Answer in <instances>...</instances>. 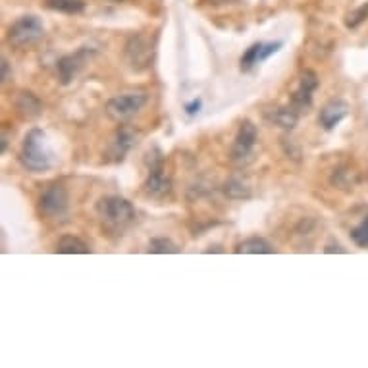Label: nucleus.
<instances>
[{
	"label": "nucleus",
	"mask_w": 368,
	"mask_h": 368,
	"mask_svg": "<svg viewBox=\"0 0 368 368\" xmlns=\"http://www.w3.org/2000/svg\"><path fill=\"white\" fill-rule=\"evenodd\" d=\"M282 46H284L282 41H276V43H262V46H260V62H265V60L270 58L272 54L280 52Z\"/></svg>",
	"instance_id": "nucleus-23"
},
{
	"label": "nucleus",
	"mask_w": 368,
	"mask_h": 368,
	"mask_svg": "<svg viewBox=\"0 0 368 368\" xmlns=\"http://www.w3.org/2000/svg\"><path fill=\"white\" fill-rule=\"evenodd\" d=\"M45 6L54 12L78 16V14H83L85 2L83 0H45Z\"/></svg>",
	"instance_id": "nucleus-17"
},
{
	"label": "nucleus",
	"mask_w": 368,
	"mask_h": 368,
	"mask_svg": "<svg viewBox=\"0 0 368 368\" xmlns=\"http://www.w3.org/2000/svg\"><path fill=\"white\" fill-rule=\"evenodd\" d=\"M367 18H368V4H362L361 8H357V10L347 14V18H345V26H347L349 29H355V27L361 26L362 21L367 20Z\"/></svg>",
	"instance_id": "nucleus-22"
},
{
	"label": "nucleus",
	"mask_w": 368,
	"mask_h": 368,
	"mask_svg": "<svg viewBox=\"0 0 368 368\" xmlns=\"http://www.w3.org/2000/svg\"><path fill=\"white\" fill-rule=\"evenodd\" d=\"M349 104L342 98H336V101H329L328 104H324L322 110H320V116H318V122L322 126L324 130H334L339 123L349 116Z\"/></svg>",
	"instance_id": "nucleus-11"
},
{
	"label": "nucleus",
	"mask_w": 368,
	"mask_h": 368,
	"mask_svg": "<svg viewBox=\"0 0 368 368\" xmlns=\"http://www.w3.org/2000/svg\"><path fill=\"white\" fill-rule=\"evenodd\" d=\"M21 166L33 174H43L48 172L54 164V153L51 149L48 137L39 128H33L21 143L20 150Z\"/></svg>",
	"instance_id": "nucleus-1"
},
{
	"label": "nucleus",
	"mask_w": 368,
	"mask_h": 368,
	"mask_svg": "<svg viewBox=\"0 0 368 368\" xmlns=\"http://www.w3.org/2000/svg\"><path fill=\"white\" fill-rule=\"evenodd\" d=\"M224 193H226V197H230V199H249V197H251V188H249V183H247L245 180H241V178H232V180L226 181Z\"/></svg>",
	"instance_id": "nucleus-18"
},
{
	"label": "nucleus",
	"mask_w": 368,
	"mask_h": 368,
	"mask_svg": "<svg viewBox=\"0 0 368 368\" xmlns=\"http://www.w3.org/2000/svg\"><path fill=\"white\" fill-rule=\"evenodd\" d=\"M110 2H123V0H110Z\"/></svg>",
	"instance_id": "nucleus-28"
},
{
	"label": "nucleus",
	"mask_w": 368,
	"mask_h": 368,
	"mask_svg": "<svg viewBox=\"0 0 368 368\" xmlns=\"http://www.w3.org/2000/svg\"><path fill=\"white\" fill-rule=\"evenodd\" d=\"M39 208L41 213L45 216H51V218H62L68 214V208H70V197H68V191H66L64 185H51L46 188L39 197Z\"/></svg>",
	"instance_id": "nucleus-5"
},
{
	"label": "nucleus",
	"mask_w": 368,
	"mask_h": 368,
	"mask_svg": "<svg viewBox=\"0 0 368 368\" xmlns=\"http://www.w3.org/2000/svg\"><path fill=\"white\" fill-rule=\"evenodd\" d=\"M16 108L24 120H35L43 114V103L29 91H24L16 97Z\"/></svg>",
	"instance_id": "nucleus-13"
},
{
	"label": "nucleus",
	"mask_w": 368,
	"mask_h": 368,
	"mask_svg": "<svg viewBox=\"0 0 368 368\" xmlns=\"http://www.w3.org/2000/svg\"><path fill=\"white\" fill-rule=\"evenodd\" d=\"M235 251L239 255H272L274 247L262 237H249L245 241H241Z\"/></svg>",
	"instance_id": "nucleus-15"
},
{
	"label": "nucleus",
	"mask_w": 368,
	"mask_h": 368,
	"mask_svg": "<svg viewBox=\"0 0 368 368\" xmlns=\"http://www.w3.org/2000/svg\"><path fill=\"white\" fill-rule=\"evenodd\" d=\"M43 37H45L43 21L33 14L21 16L20 20L14 21L10 29H8V43L16 46V48H26V46L35 45Z\"/></svg>",
	"instance_id": "nucleus-3"
},
{
	"label": "nucleus",
	"mask_w": 368,
	"mask_h": 368,
	"mask_svg": "<svg viewBox=\"0 0 368 368\" xmlns=\"http://www.w3.org/2000/svg\"><path fill=\"white\" fill-rule=\"evenodd\" d=\"M145 104H147L145 93H126L110 98L106 103V114L116 122H126L131 116H136Z\"/></svg>",
	"instance_id": "nucleus-4"
},
{
	"label": "nucleus",
	"mask_w": 368,
	"mask_h": 368,
	"mask_svg": "<svg viewBox=\"0 0 368 368\" xmlns=\"http://www.w3.org/2000/svg\"><path fill=\"white\" fill-rule=\"evenodd\" d=\"M6 147H8L6 133H2V155H4V153H6Z\"/></svg>",
	"instance_id": "nucleus-27"
},
{
	"label": "nucleus",
	"mask_w": 368,
	"mask_h": 368,
	"mask_svg": "<svg viewBox=\"0 0 368 368\" xmlns=\"http://www.w3.org/2000/svg\"><path fill=\"white\" fill-rule=\"evenodd\" d=\"M8 79H10V64H8V60L4 58L2 60V83H6Z\"/></svg>",
	"instance_id": "nucleus-25"
},
{
	"label": "nucleus",
	"mask_w": 368,
	"mask_h": 368,
	"mask_svg": "<svg viewBox=\"0 0 368 368\" xmlns=\"http://www.w3.org/2000/svg\"><path fill=\"white\" fill-rule=\"evenodd\" d=\"M268 118L282 130H293L299 122V112L293 106H284V108L274 110Z\"/></svg>",
	"instance_id": "nucleus-14"
},
{
	"label": "nucleus",
	"mask_w": 368,
	"mask_h": 368,
	"mask_svg": "<svg viewBox=\"0 0 368 368\" xmlns=\"http://www.w3.org/2000/svg\"><path fill=\"white\" fill-rule=\"evenodd\" d=\"M137 139H139V133L130 126H122L116 131L114 141H112V155L116 156V160H123V156L137 145Z\"/></svg>",
	"instance_id": "nucleus-12"
},
{
	"label": "nucleus",
	"mask_w": 368,
	"mask_h": 368,
	"mask_svg": "<svg viewBox=\"0 0 368 368\" xmlns=\"http://www.w3.org/2000/svg\"><path fill=\"white\" fill-rule=\"evenodd\" d=\"M257 141H259L257 126L251 120H243L241 126H239L237 136H235V141H233L232 147L233 160H245V158H249L252 155V150H255Z\"/></svg>",
	"instance_id": "nucleus-6"
},
{
	"label": "nucleus",
	"mask_w": 368,
	"mask_h": 368,
	"mask_svg": "<svg viewBox=\"0 0 368 368\" xmlns=\"http://www.w3.org/2000/svg\"><path fill=\"white\" fill-rule=\"evenodd\" d=\"M126 58L130 62L133 70L141 71L149 66L150 58H153V48L147 43V39L143 35H133L128 45H126Z\"/></svg>",
	"instance_id": "nucleus-10"
},
{
	"label": "nucleus",
	"mask_w": 368,
	"mask_h": 368,
	"mask_svg": "<svg viewBox=\"0 0 368 368\" xmlns=\"http://www.w3.org/2000/svg\"><path fill=\"white\" fill-rule=\"evenodd\" d=\"M93 52L95 51H89L87 46H83V48H79V51L73 52V54H66V56H62V58L56 62L60 83L70 85L71 81H73V78L81 71V68H83L85 62L89 60V56Z\"/></svg>",
	"instance_id": "nucleus-8"
},
{
	"label": "nucleus",
	"mask_w": 368,
	"mask_h": 368,
	"mask_svg": "<svg viewBox=\"0 0 368 368\" xmlns=\"http://www.w3.org/2000/svg\"><path fill=\"white\" fill-rule=\"evenodd\" d=\"M260 46H262V43H255V45H251L247 48L245 54L239 60V70L247 73V71H251L255 66L260 64Z\"/></svg>",
	"instance_id": "nucleus-19"
},
{
	"label": "nucleus",
	"mask_w": 368,
	"mask_h": 368,
	"mask_svg": "<svg viewBox=\"0 0 368 368\" xmlns=\"http://www.w3.org/2000/svg\"><path fill=\"white\" fill-rule=\"evenodd\" d=\"M324 252H347V249H343L342 245H326Z\"/></svg>",
	"instance_id": "nucleus-26"
},
{
	"label": "nucleus",
	"mask_w": 368,
	"mask_h": 368,
	"mask_svg": "<svg viewBox=\"0 0 368 368\" xmlns=\"http://www.w3.org/2000/svg\"><path fill=\"white\" fill-rule=\"evenodd\" d=\"M200 108H203V101H200V98H195V101H191V103L185 104V112H188L189 116L199 114Z\"/></svg>",
	"instance_id": "nucleus-24"
},
{
	"label": "nucleus",
	"mask_w": 368,
	"mask_h": 368,
	"mask_svg": "<svg viewBox=\"0 0 368 368\" xmlns=\"http://www.w3.org/2000/svg\"><path fill=\"white\" fill-rule=\"evenodd\" d=\"M318 76L312 70H305L301 73V79H299L297 91L293 93L291 97V106L297 110L299 114L301 112H307L312 104V93L318 89Z\"/></svg>",
	"instance_id": "nucleus-9"
},
{
	"label": "nucleus",
	"mask_w": 368,
	"mask_h": 368,
	"mask_svg": "<svg viewBox=\"0 0 368 368\" xmlns=\"http://www.w3.org/2000/svg\"><path fill=\"white\" fill-rule=\"evenodd\" d=\"M97 214L104 224H108L112 228L130 226L131 222L136 220L133 205L128 199L120 197V195H108V197L98 199Z\"/></svg>",
	"instance_id": "nucleus-2"
},
{
	"label": "nucleus",
	"mask_w": 368,
	"mask_h": 368,
	"mask_svg": "<svg viewBox=\"0 0 368 368\" xmlns=\"http://www.w3.org/2000/svg\"><path fill=\"white\" fill-rule=\"evenodd\" d=\"M351 239L357 247L361 249H368V216L362 220L359 226H355L351 230Z\"/></svg>",
	"instance_id": "nucleus-21"
},
{
	"label": "nucleus",
	"mask_w": 368,
	"mask_h": 368,
	"mask_svg": "<svg viewBox=\"0 0 368 368\" xmlns=\"http://www.w3.org/2000/svg\"><path fill=\"white\" fill-rule=\"evenodd\" d=\"M56 251L62 252V255H89L91 249L89 245L81 241L79 237H73V235H62L56 245Z\"/></svg>",
	"instance_id": "nucleus-16"
},
{
	"label": "nucleus",
	"mask_w": 368,
	"mask_h": 368,
	"mask_svg": "<svg viewBox=\"0 0 368 368\" xmlns=\"http://www.w3.org/2000/svg\"><path fill=\"white\" fill-rule=\"evenodd\" d=\"M149 252H155V255H175V252H180V247L175 245L172 239H166V237H155L150 239L149 243Z\"/></svg>",
	"instance_id": "nucleus-20"
},
{
	"label": "nucleus",
	"mask_w": 368,
	"mask_h": 368,
	"mask_svg": "<svg viewBox=\"0 0 368 368\" xmlns=\"http://www.w3.org/2000/svg\"><path fill=\"white\" fill-rule=\"evenodd\" d=\"M143 188H145V193L153 197V199H164L166 195H170L172 181H170V178L166 175L164 168H162V158H155V160L150 162L149 175H147V180L143 183Z\"/></svg>",
	"instance_id": "nucleus-7"
}]
</instances>
